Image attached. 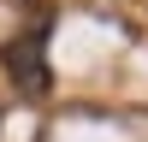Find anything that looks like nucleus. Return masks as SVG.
I'll return each instance as SVG.
<instances>
[{"label": "nucleus", "mask_w": 148, "mask_h": 142, "mask_svg": "<svg viewBox=\"0 0 148 142\" xmlns=\"http://www.w3.org/2000/svg\"><path fill=\"white\" fill-rule=\"evenodd\" d=\"M42 47H47V24H36L24 42L6 47V65H12L18 95H47V59H42Z\"/></svg>", "instance_id": "obj_1"}]
</instances>
